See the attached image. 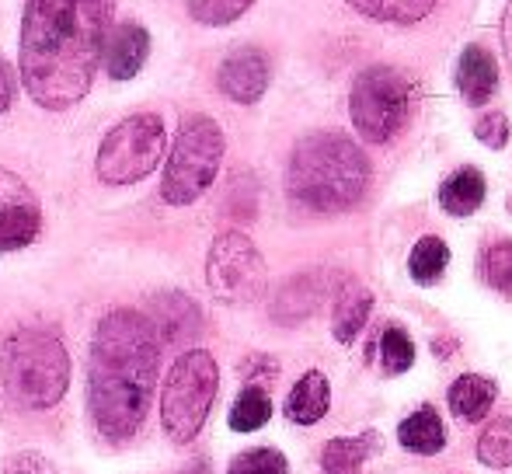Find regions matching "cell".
I'll list each match as a JSON object with an SVG mask.
<instances>
[{
	"mask_svg": "<svg viewBox=\"0 0 512 474\" xmlns=\"http://www.w3.org/2000/svg\"><path fill=\"white\" fill-rule=\"evenodd\" d=\"M168 147V129L164 119L154 112H136L115 122L105 133L102 147H98L95 171L105 185H133L143 182L150 171H157Z\"/></svg>",
	"mask_w": 512,
	"mask_h": 474,
	"instance_id": "obj_8",
	"label": "cell"
},
{
	"mask_svg": "<svg viewBox=\"0 0 512 474\" xmlns=\"http://www.w3.org/2000/svg\"><path fill=\"white\" fill-rule=\"evenodd\" d=\"M446 265H450V248L436 234L422 237L408 255V272L418 286H432L446 272Z\"/></svg>",
	"mask_w": 512,
	"mask_h": 474,
	"instance_id": "obj_23",
	"label": "cell"
},
{
	"mask_svg": "<svg viewBox=\"0 0 512 474\" xmlns=\"http://www.w3.org/2000/svg\"><path fill=\"white\" fill-rule=\"evenodd\" d=\"M112 28V0H28L21 18V84L49 112L91 91Z\"/></svg>",
	"mask_w": 512,
	"mask_h": 474,
	"instance_id": "obj_1",
	"label": "cell"
},
{
	"mask_svg": "<svg viewBox=\"0 0 512 474\" xmlns=\"http://www.w3.org/2000/svg\"><path fill=\"white\" fill-rule=\"evenodd\" d=\"M481 279L492 286L495 293L512 300V241H495L481 255Z\"/></svg>",
	"mask_w": 512,
	"mask_h": 474,
	"instance_id": "obj_26",
	"label": "cell"
},
{
	"mask_svg": "<svg viewBox=\"0 0 512 474\" xmlns=\"http://www.w3.org/2000/svg\"><path fill=\"white\" fill-rule=\"evenodd\" d=\"M474 136H478L485 147L502 150L509 143V119L502 116V112H488V116H481L474 122Z\"/></svg>",
	"mask_w": 512,
	"mask_h": 474,
	"instance_id": "obj_30",
	"label": "cell"
},
{
	"mask_svg": "<svg viewBox=\"0 0 512 474\" xmlns=\"http://www.w3.org/2000/svg\"><path fill=\"white\" fill-rule=\"evenodd\" d=\"M380 363H384V373H391V377L411 370V363H415V342L401 328H387L384 339H380Z\"/></svg>",
	"mask_w": 512,
	"mask_h": 474,
	"instance_id": "obj_27",
	"label": "cell"
},
{
	"mask_svg": "<svg viewBox=\"0 0 512 474\" xmlns=\"http://www.w3.org/2000/svg\"><path fill=\"white\" fill-rule=\"evenodd\" d=\"M14 88H18V74L7 60H0V116L11 109L14 102Z\"/></svg>",
	"mask_w": 512,
	"mask_h": 474,
	"instance_id": "obj_32",
	"label": "cell"
},
{
	"mask_svg": "<svg viewBox=\"0 0 512 474\" xmlns=\"http://www.w3.org/2000/svg\"><path fill=\"white\" fill-rule=\"evenodd\" d=\"M227 474H290V464L279 450L272 447H258V450H244L230 461Z\"/></svg>",
	"mask_w": 512,
	"mask_h": 474,
	"instance_id": "obj_29",
	"label": "cell"
},
{
	"mask_svg": "<svg viewBox=\"0 0 512 474\" xmlns=\"http://www.w3.org/2000/svg\"><path fill=\"white\" fill-rule=\"evenodd\" d=\"M150 56V32L133 21H122V25L108 28L105 35V49H102V63L112 81H133L143 70Z\"/></svg>",
	"mask_w": 512,
	"mask_h": 474,
	"instance_id": "obj_13",
	"label": "cell"
},
{
	"mask_svg": "<svg viewBox=\"0 0 512 474\" xmlns=\"http://www.w3.org/2000/svg\"><path fill=\"white\" fill-rule=\"evenodd\" d=\"M359 14L370 21H387V25H415L436 11L439 0H349Z\"/></svg>",
	"mask_w": 512,
	"mask_h": 474,
	"instance_id": "obj_22",
	"label": "cell"
},
{
	"mask_svg": "<svg viewBox=\"0 0 512 474\" xmlns=\"http://www.w3.org/2000/svg\"><path fill=\"white\" fill-rule=\"evenodd\" d=\"M446 401H450L457 419L478 422V419H485L488 408L495 405V384L488 377H478V373H464V377L453 380Z\"/></svg>",
	"mask_w": 512,
	"mask_h": 474,
	"instance_id": "obj_21",
	"label": "cell"
},
{
	"mask_svg": "<svg viewBox=\"0 0 512 474\" xmlns=\"http://www.w3.org/2000/svg\"><path fill=\"white\" fill-rule=\"evenodd\" d=\"M223 129L209 116H185L164 164L161 199L168 206H189L213 185L223 161Z\"/></svg>",
	"mask_w": 512,
	"mask_h": 474,
	"instance_id": "obj_5",
	"label": "cell"
},
{
	"mask_svg": "<svg viewBox=\"0 0 512 474\" xmlns=\"http://www.w3.org/2000/svg\"><path fill=\"white\" fill-rule=\"evenodd\" d=\"M328 297V283H324L321 272H304V276H293L283 290L272 300V318L279 325H297V321L310 318V314L321 307V300Z\"/></svg>",
	"mask_w": 512,
	"mask_h": 474,
	"instance_id": "obj_14",
	"label": "cell"
},
{
	"mask_svg": "<svg viewBox=\"0 0 512 474\" xmlns=\"http://www.w3.org/2000/svg\"><path fill=\"white\" fill-rule=\"evenodd\" d=\"M42 210L25 178L0 168V251H21L39 237Z\"/></svg>",
	"mask_w": 512,
	"mask_h": 474,
	"instance_id": "obj_10",
	"label": "cell"
},
{
	"mask_svg": "<svg viewBox=\"0 0 512 474\" xmlns=\"http://www.w3.org/2000/svg\"><path fill=\"white\" fill-rule=\"evenodd\" d=\"M269 56L258 46H241L234 53H227V60L216 70V84L220 91L237 105H255L269 88Z\"/></svg>",
	"mask_w": 512,
	"mask_h": 474,
	"instance_id": "obj_11",
	"label": "cell"
},
{
	"mask_svg": "<svg viewBox=\"0 0 512 474\" xmlns=\"http://www.w3.org/2000/svg\"><path fill=\"white\" fill-rule=\"evenodd\" d=\"M373 311V293L363 283H345L335 300V314H331V332L338 342H352L363 332L366 318Z\"/></svg>",
	"mask_w": 512,
	"mask_h": 474,
	"instance_id": "obj_18",
	"label": "cell"
},
{
	"mask_svg": "<svg viewBox=\"0 0 512 474\" xmlns=\"http://www.w3.org/2000/svg\"><path fill=\"white\" fill-rule=\"evenodd\" d=\"M502 46H506V60L512 70V0L506 4V14H502Z\"/></svg>",
	"mask_w": 512,
	"mask_h": 474,
	"instance_id": "obj_33",
	"label": "cell"
},
{
	"mask_svg": "<svg viewBox=\"0 0 512 474\" xmlns=\"http://www.w3.org/2000/svg\"><path fill=\"white\" fill-rule=\"evenodd\" d=\"M206 283L220 304H255L269 283L262 251L255 248L248 234L223 231L209 248Z\"/></svg>",
	"mask_w": 512,
	"mask_h": 474,
	"instance_id": "obj_9",
	"label": "cell"
},
{
	"mask_svg": "<svg viewBox=\"0 0 512 474\" xmlns=\"http://www.w3.org/2000/svg\"><path fill=\"white\" fill-rule=\"evenodd\" d=\"M4 474H60L56 464L49 457L35 454V450H25V454H14L11 461L4 464Z\"/></svg>",
	"mask_w": 512,
	"mask_h": 474,
	"instance_id": "obj_31",
	"label": "cell"
},
{
	"mask_svg": "<svg viewBox=\"0 0 512 474\" xmlns=\"http://www.w3.org/2000/svg\"><path fill=\"white\" fill-rule=\"evenodd\" d=\"M415 84L398 67H366L352 81L349 116L366 143H391L411 116Z\"/></svg>",
	"mask_w": 512,
	"mask_h": 474,
	"instance_id": "obj_7",
	"label": "cell"
},
{
	"mask_svg": "<svg viewBox=\"0 0 512 474\" xmlns=\"http://www.w3.org/2000/svg\"><path fill=\"white\" fill-rule=\"evenodd\" d=\"M485 192H488V185L478 168H460V171H453L443 182V189H439V206H443L450 217H471V213H478L481 203H485Z\"/></svg>",
	"mask_w": 512,
	"mask_h": 474,
	"instance_id": "obj_17",
	"label": "cell"
},
{
	"mask_svg": "<svg viewBox=\"0 0 512 474\" xmlns=\"http://www.w3.org/2000/svg\"><path fill=\"white\" fill-rule=\"evenodd\" d=\"M377 454V433L335 436L321 454L324 474H363V464Z\"/></svg>",
	"mask_w": 512,
	"mask_h": 474,
	"instance_id": "obj_20",
	"label": "cell"
},
{
	"mask_svg": "<svg viewBox=\"0 0 512 474\" xmlns=\"http://www.w3.org/2000/svg\"><path fill=\"white\" fill-rule=\"evenodd\" d=\"M398 440H401V447L411 450V454L432 457L446 447V426L436 415V408L422 405L418 412H411L398 426Z\"/></svg>",
	"mask_w": 512,
	"mask_h": 474,
	"instance_id": "obj_19",
	"label": "cell"
},
{
	"mask_svg": "<svg viewBox=\"0 0 512 474\" xmlns=\"http://www.w3.org/2000/svg\"><path fill=\"white\" fill-rule=\"evenodd\" d=\"M269 419H272L269 394L255 384L244 387V391L237 394L234 408H230V429H234V433H255V429H262Z\"/></svg>",
	"mask_w": 512,
	"mask_h": 474,
	"instance_id": "obj_24",
	"label": "cell"
},
{
	"mask_svg": "<svg viewBox=\"0 0 512 474\" xmlns=\"http://www.w3.org/2000/svg\"><path fill=\"white\" fill-rule=\"evenodd\" d=\"M182 474H209V464L206 461H196V464H189Z\"/></svg>",
	"mask_w": 512,
	"mask_h": 474,
	"instance_id": "obj_34",
	"label": "cell"
},
{
	"mask_svg": "<svg viewBox=\"0 0 512 474\" xmlns=\"http://www.w3.org/2000/svg\"><path fill=\"white\" fill-rule=\"evenodd\" d=\"M143 318L150 321L157 342H164V346H185L203 332V314H199L196 300L178 290L157 293Z\"/></svg>",
	"mask_w": 512,
	"mask_h": 474,
	"instance_id": "obj_12",
	"label": "cell"
},
{
	"mask_svg": "<svg viewBox=\"0 0 512 474\" xmlns=\"http://www.w3.org/2000/svg\"><path fill=\"white\" fill-rule=\"evenodd\" d=\"M0 377L21 405L53 408L70 384L67 346L46 328H18L0 346Z\"/></svg>",
	"mask_w": 512,
	"mask_h": 474,
	"instance_id": "obj_4",
	"label": "cell"
},
{
	"mask_svg": "<svg viewBox=\"0 0 512 474\" xmlns=\"http://www.w3.org/2000/svg\"><path fill=\"white\" fill-rule=\"evenodd\" d=\"M189 4V14L199 21V25H230L237 21L244 11H248L255 0H185Z\"/></svg>",
	"mask_w": 512,
	"mask_h": 474,
	"instance_id": "obj_28",
	"label": "cell"
},
{
	"mask_svg": "<svg viewBox=\"0 0 512 474\" xmlns=\"http://www.w3.org/2000/svg\"><path fill=\"white\" fill-rule=\"evenodd\" d=\"M157 342L150 321L133 307L108 311L95 328L88 356V408L105 440H129L147 419L157 387Z\"/></svg>",
	"mask_w": 512,
	"mask_h": 474,
	"instance_id": "obj_2",
	"label": "cell"
},
{
	"mask_svg": "<svg viewBox=\"0 0 512 474\" xmlns=\"http://www.w3.org/2000/svg\"><path fill=\"white\" fill-rule=\"evenodd\" d=\"M216 387H220V370L206 349H189L175 359L161 394V426L171 440H196L216 401Z\"/></svg>",
	"mask_w": 512,
	"mask_h": 474,
	"instance_id": "obj_6",
	"label": "cell"
},
{
	"mask_svg": "<svg viewBox=\"0 0 512 474\" xmlns=\"http://www.w3.org/2000/svg\"><path fill=\"white\" fill-rule=\"evenodd\" d=\"M478 461L485 468H512V415L495 419L478 440Z\"/></svg>",
	"mask_w": 512,
	"mask_h": 474,
	"instance_id": "obj_25",
	"label": "cell"
},
{
	"mask_svg": "<svg viewBox=\"0 0 512 474\" xmlns=\"http://www.w3.org/2000/svg\"><path fill=\"white\" fill-rule=\"evenodd\" d=\"M331 408V384L321 370H310L297 380V387L286 398V415L297 426H314L328 415Z\"/></svg>",
	"mask_w": 512,
	"mask_h": 474,
	"instance_id": "obj_16",
	"label": "cell"
},
{
	"mask_svg": "<svg viewBox=\"0 0 512 474\" xmlns=\"http://www.w3.org/2000/svg\"><path fill=\"white\" fill-rule=\"evenodd\" d=\"M370 161L342 133H310L297 143L286 171V189L304 210L342 213L366 196Z\"/></svg>",
	"mask_w": 512,
	"mask_h": 474,
	"instance_id": "obj_3",
	"label": "cell"
},
{
	"mask_svg": "<svg viewBox=\"0 0 512 474\" xmlns=\"http://www.w3.org/2000/svg\"><path fill=\"white\" fill-rule=\"evenodd\" d=\"M457 88L467 105H485L499 88V63L481 46H464L457 63Z\"/></svg>",
	"mask_w": 512,
	"mask_h": 474,
	"instance_id": "obj_15",
	"label": "cell"
}]
</instances>
